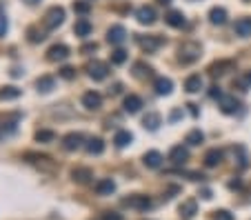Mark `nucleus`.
Instances as JSON below:
<instances>
[{
    "label": "nucleus",
    "instance_id": "9b49d317",
    "mask_svg": "<svg viewBox=\"0 0 251 220\" xmlns=\"http://www.w3.org/2000/svg\"><path fill=\"white\" fill-rule=\"evenodd\" d=\"M82 105L87 107L89 111H96V109H100V105H102V96L98 91H87V94L82 96Z\"/></svg>",
    "mask_w": 251,
    "mask_h": 220
},
{
    "label": "nucleus",
    "instance_id": "4468645a",
    "mask_svg": "<svg viewBox=\"0 0 251 220\" xmlns=\"http://www.w3.org/2000/svg\"><path fill=\"white\" fill-rule=\"evenodd\" d=\"M154 89H156V94H158V96H169L171 91H174V82H171L169 78L160 76V78H156Z\"/></svg>",
    "mask_w": 251,
    "mask_h": 220
},
{
    "label": "nucleus",
    "instance_id": "2eb2a0df",
    "mask_svg": "<svg viewBox=\"0 0 251 220\" xmlns=\"http://www.w3.org/2000/svg\"><path fill=\"white\" fill-rule=\"evenodd\" d=\"M160 124H162V116H160L158 111H149V114L142 118V127L149 129V131H156Z\"/></svg>",
    "mask_w": 251,
    "mask_h": 220
},
{
    "label": "nucleus",
    "instance_id": "c85d7f7f",
    "mask_svg": "<svg viewBox=\"0 0 251 220\" xmlns=\"http://www.w3.org/2000/svg\"><path fill=\"white\" fill-rule=\"evenodd\" d=\"M203 140H205V134H203V131H200V129H191V131L187 134V140H184V143L191 145V147H198Z\"/></svg>",
    "mask_w": 251,
    "mask_h": 220
},
{
    "label": "nucleus",
    "instance_id": "f704fd0d",
    "mask_svg": "<svg viewBox=\"0 0 251 220\" xmlns=\"http://www.w3.org/2000/svg\"><path fill=\"white\" fill-rule=\"evenodd\" d=\"M136 76H138V78H149L151 76V67H145V65H142V62H136Z\"/></svg>",
    "mask_w": 251,
    "mask_h": 220
},
{
    "label": "nucleus",
    "instance_id": "20e7f679",
    "mask_svg": "<svg viewBox=\"0 0 251 220\" xmlns=\"http://www.w3.org/2000/svg\"><path fill=\"white\" fill-rule=\"evenodd\" d=\"M87 72L93 80H105V78L109 76V65H107V62H100V60H93L87 65Z\"/></svg>",
    "mask_w": 251,
    "mask_h": 220
},
{
    "label": "nucleus",
    "instance_id": "f03ea898",
    "mask_svg": "<svg viewBox=\"0 0 251 220\" xmlns=\"http://www.w3.org/2000/svg\"><path fill=\"white\" fill-rule=\"evenodd\" d=\"M65 23V9L63 7H51V9L45 14V29H56Z\"/></svg>",
    "mask_w": 251,
    "mask_h": 220
},
{
    "label": "nucleus",
    "instance_id": "ddd939ff",
    "mask_svg": "<svg viewBox=\"0 0 251 220\" xmlns=\"http://www.w3.org/2000/svg\"><path fill=\"white\" fill-rule=\"evenodd\" d=\"M67 56H69V47H67V45H53V47H49V51H47V60H51V62L65 60Z\"/></svg>",
    "mask_w": 251,
    "mask_h": 220
},
{
    "label": "nucleus",
    "instance_id": "5701e85b",
    "mask_svg": "<svg viewBox=\"0 0 251 220\" xmlns=\"http://www.w3.org/2000/svg\"><path fill=\"white\" fill-rule=\"evenodd\" d=\"M203 87H205V82H203V78H200L198 73H193V76H189L187 80H184V89H187L189 94H198Z\"/></svg>",
    "mask_w": 251,
    "mask_h": 220
},
{
    "label": "nucleus",
    "instance_id": "f3484780",
    "mask_svg": "<svg viewBox=\"0 0 251 220\" xmlns=\"http://www.w3.org/2000/svg\"><path fill=\"white\" fill-rule=\"evenodd\" d=\"M125 111L127 114H138V111L142 109V98L140 96H136V94H129V96L125 98Z\"/></svg>",
    "mask_w": 251,
    "mask_h": 220
},
{
    "label": "nucleus",
    "instance_id": "a878e982",
    "mask_svg": "<svg viewBox=\"0 0 251 220\" xmlns=\"http://www.w3.org/2000/svg\"><path fill=\"white\" fill-rule=\"evenodd\" d=\"M71 178L76 182H89L93 178V173H91V169H87V167H78L71 171Z\"/></svg>",
    "mask_w": 251,
    "mask_h": 220
},
{
    "label": "nucleus",
    "instance_id": "423d86ee",
    "mask_svg": "<svg viewBox=\"0 0 251 220\" xmlns=\"http://www.w3.org/2000/svg\"><path fill=\"white\" fill-rule=\"evenodd\" d=\"M236 69V62L233 60H218V62H213L211 67H209V73H211L213 78H220V76H225L227 72H233Z\"/></svg>",
    "mask_w": 251,
    "mask_h": 220
},
{
    "label": "nucleus",
    "instance_id": "f257e3e1",
    "mask_svg": "<svg viewBox=\"0 0 251 220\" xmlns=\"http://www.w3.org/2000/svg\"><path fill=\"white\" fill-rule=\"evenodd\" d=\"M200 45L198 43H183L180 45V49H178V60L183 62V65H191V62H196L200 58Z\"/></svg>",
    "mask_w": 251,
    "mask_h": 220
},
{
    "label": "nucleus",
    "instance_id": "c9c22d12",
    "mask_svg": "<svg viewBox=\"0 0 251 220\" xmlns=\"http://www.w3.org/2000/svg\"><path fill=\"white\" fill-rule=\"evenodd\" d=\"M53 138H56V134H53V131H47V129L36 134V140H38V143H49V140H53Z\"/></svg>",
    "mask_w": 251,
    "mask_h": 220
},
{
    "label": "nucleus",
    "instance_id": "7ed1b4c3",
    "mask_svg": "<svg viewBox=\"0 0 251 220\" xmlns=\"http://www.w3.org/2000/svg\"><path fill=\"white\" fill-rule=\"evenodd\" d=\"M218 107H220L222 114L231 116V114H236V111L240 109V100H238L236 96H227V94H222V96L218 98Z\"/></svg>",
    "mask_w": 251,
    "mask_h": 220
},
{
    "label": "nucleus",
    "instance_id": "39448f33",
    "mask_svg": "<svg viewBox=\"0 0 251 220\" xmlns=\"http://www.w3.org/2000/svg\"><path fill=\"white\" fill-rule=\"evenodd\" d=\"M122 205L129 207V209H138V211H147L151 207V200L147 196H140V194H136V196H129L122 200Z\"/></svg>",
    "mask_w": 251,
    "mask_h": 220
},
{
    "label": "nucleus",
    "instance_id": "7c9ffc66",
    "mask_svg": "<svg viewBox=\"0 0 251 220\" xmlns=\"http://www.w3.org/2000/svg\"><path fill=\"white\" fill-rule=\"evenodd\" d=\"M53 78L51 76H43V78H38V82H36V87H38V91H43V94H49V91L53 89Z\"/></svg>",
    "mask_w": 251,
    "mask_h": 220
},
{
    "label": "nucleus",
    "instance_id": "bb28decb",
    "mask_svg": "<svg viewBox=\"0 0 251 220\" xmlns=\"http://www.w3.org/2000/svg\"><path fill=\"white\" fill-rule=\"evenodd\" d=\"M131 140H134V134L131 131H127V129H120L116 134V138H114V143H116V147H127V145H131Z\"/></svg>",
    "mask_w": 251,
    "mask_h": 220
},
{
    "label": "nucleus",
    "instance_id": "b1692460",
    "mask_svg": "<svg viewBox=\"0 0 251 220\" xmlns=\"http://www.w3.org/2000/svg\"><path fill=\"white\" fill-rule=\"evenodd\" d=\"M73 34L80 36V38H87V36L91 34V23H89L87 18L76 20V24H73Z\"/></svg>",
    "mask_w": 251,
    "mask_h": 220
},
{
    "label": "nucleus",
    "instance_id": "72a5a7b5",
    "mask_svg": "<svg viewBox=\"0 0 251 220\" xmlns=\"http://www.w3.org/2000/svg\"><path fill=\"white\" fill-rule=\"evenodd\" d=\"M27 36H29V43H43L45 40V34L43 31H38L36 27H31L29 31H27Z\"/></svg>",
    "mask_w": 251,
    "mask_h": 220
},
{
    "label": "nucleus",
    "instance_id": "a19ab883",
    "mask_svg": "<svg viewBox=\"0 0 251 220\" xmlns=\"http://www.w3.org/2000/svg\"><path fill=\"white\" fill-rule=\"evenodd\" d=\"M209 96H211V98H220V96H222V91H220V87H218V85L209 87Z\"/></svg>",
    "mask_w": 251,
    "mask_h": 220
},
{
    "label": "nucleus",
    "instance_id": "6e6552de",
    "mask_svg": "<svg viewBox=\"0 0 251 220\" xmlns=\"http://www.w3.org/2000/svg\"><path fill=\"white\" fill-rule=\"evenodd\" d=\"M107 40H109L111 45H122L127 40V29L122 27V24H114V27H109V31H107Z\"/></svg>",
    "mask_w": 251,
    "mask_h": 220
},
{
    "label": "nucleus",
    "instance_id": "f8f14e48",
    "mask_svg": "<svg viewBox=\"0 0 251 220\" xmlns=\"http://www.w3.org/2000/svg\"><path fill=\"white\" fill-rule=\"evenodd\" d=\"M82 134H78V131H71V134H67L63 138V147L67 149V151H76V149L82 147Z\"/></svg>",
    "mask_w": 251,
    "mask_h": 220
},
{
    "label": "nucleus",
    "instance_id": "c03bdc74",
    "mask_svg": "<svg viewBox=\"0 0 251 220\" xmlns=\"http://www.w3.org/2000/svg\"><path fill=\"white\" fill-rule=\"evenodd\" d=\"M203 198L205 200H209V198H211V192H209V189H203Z\"/></svg>",
    "mask_w": 251,
    "mask_h": 220
},
{
    "label": "nucleus",
    "instance_id": "79ce46f5",
    "mask_svg": "<svg viewBox=\"0 0 251 220\" xmlns=\"http://www.w3.org/2000/svg\"><path fill=\"white\" fill-rule=\"evenodd\" d=\"M96 49H98L96 43H89V45H85V47H82V53H91V51H96Z\"/></svg>",
    "mask_w": 251,
    "mask_h": 220
},
{
    "label": "nucleus",
    "instance_id": "412c9836",
    "mask_svg": "<svg viewBox=\"0 0 251 220\" xmlns=\"http://www.w3.org/2000/svg\"><path fill=\"white\" fill-rule=\"evenodd\" d=\"M164 23L169 24V27L180 29V27H184V24H187V20H184V14H183V11H169V14L164 16Z\"/></svg>",
    "mask_w": 251,
    "mask_h": 220
},
{
    "label": "nucleus",
    "instance_id": "2f4dec72",
    "mask_svg": "<svg viewBox=\"0 0 251 220\" xmlns=\"http://www.w3.org/2000/svg\"><path fill=\"white\" fill-rule=\"evenodd\" d=\"M127 58H129V53L125 49H116V51L111 53V62L114 65H122V62H127Z\"/></svg>",
    "mask_w": 251,
    "mask_h": 220
},
{
    "label": "nucleus",
    "instance_id": "0eeeda50",
    "mask_svg": "<svg viewBox=\"0 0 251 220\" xmlns=\"http://www.w3.org/2000/svg\"><path fill=\"white\" fill-rule=\"evenodd\" d=\"M136 40H138V45H140V47L145 49L147 53H154L156 49H158L160 45L164 43V40L160 38V36H138Z\"/></svg>",
    "mask_w": 251,
    "mask_h": 220
},
{
    "label": "nucleus",
    "instance_id": "de8ad7c7",
    "mask_svg": "<svg viewBox=\"0 0 251 220\" xmlns=\"http://www.w3.org/2000/svg\"><path fill=\"white\" fill-rule=\"evenodd\" d=\"M158 2H160V5H169L171 0H158Z\"/></svg>",
    "mask_w": 251,
    "mask_h": 220
},
{
    "label": "nucleus",
    "instance_id": "dca6fc26",
    "mask_svg": "<svg viewBox=\"0 0 251 220\" xmlns=\"http://www.w3.org/2000/svg\"><path fill=\"white\" fill-rule=\"evenodd\" d=\"M169 158H171V163H176V165H184L189 158V149L183 147V145H176L169 151Z\"/></svg>",
    "mask_w": 251,
    "mask_h": 220
},
{
    "label": "nucleus",
    "instance_id": "c756f323",
    "mask_svg": "<svg viewBox=\"0 0 251 220\" xmlns=\"http://www.w3.org/2000/svg\"><path fill=\"white\" fill-rule=\"evenodd\" d=\"M18 96H20L18 87H2L0 89V100H16Z\"/></svg>",
    "mask_w": 251,
    "mask_h": 220
},
{
    "label": "nucleus",
    "instance_id": "473e14b6",
    "mask_svg": "<svg viewBox=\"0 0 251 220\" xmlns=\"http://www.w3.org/2000/svg\"><path fill=\"white\" fill-rule=\"evenodd\" d=\"M89 9H91V5H89L87 0H78V2H73V11H76V14H89Z\"/></svg>",
    "mask_w": 251,
    "mask_h": 220
},
{
    "label": "nucleus",
    "instance_id": "4c0bfd02",
    "mask_svg": "<svg viewBox=\"0 0 251 220\" xmlns=\"http://www.w3.org/2000/svg\"><path fill=\"white\" fill-rule=\"evenodd\" d=\"M60 76H63L65 80H73V78H76V69L73 67H63L60 69Z\"/></svg>",
    "mask_w": 251,
    "mask_h": 220
},
{
    "label": "nucleus",
    "instance_id": "58836bf2",
    "mask_svg": "<svg viewBox=\"0 0 251 220\" xmlns=\"http://www.w3.org/2000/svg\"><path fill=\"white\" fill-rule=\"evenodd\" d=\"M7 31H9V20L5 16H0V36H5Z\"/></svg>",
    "mask_w": 251,
    "mask_h": 220
},
{
    "label": "nucleus",
    "instance_id": "37998d69",
    "mask_svg": "<svg viewBox=\"0 0 251 220\" xmlns=\"http://www.w3.org/2000/svg\"><path fill=\"white\" fill-rule=\"evenodd\" d=\"M189 111H191V116H198V109H196V105H187Z\"/></svg>",
    "mask_w": 251,
    "mask_h": 220
},
{
    "label": "nucleus",
    "instance_id": "6ab92c4d",
    "mask_svg": "<svg viewBox=\"0 0 251 220\" xmlns=\"http://www.w3.org/2000/svg\"><path fill=\"white\" fill-rule=\"evenodd\" d=\"M196 214H198V202L196 200H184L180 205V218L183 220H191Z\"/></svg>",
    "mask_w": 251,
    "mask_h": 220
},
{
    "label": "nucleus",
    "instance_id": "49530a36",
    "mask_svg": "<svg viewBox=\"0 0 251 220\" xmlns=\"http://www.w3.org/2000/svg\"><path fill=\"white\" fill-rule=\"evenodd\" d=\"M245 78H247V82H249V87H251V72H249V73H247V76H245Z\"/></svg>",
    "mask_w": 251,
    "mask_h": 220
},
{
    "label": "nucleus",
    "instance_id": "393cba45",
    "mask_svg": "<svg viewBox=\"0 0 251 220\" xmlns=\"http://www.w3.org/2000/svg\"><path fill=\"white\" fill-rule=\"evenodd\" d=\"M209 20H211V24H225L227 23V11L222 9V7H213L209 11Z\"/></svg>",
    "mask_w": 251,
    "mask_h": 220
},
{
    "label": "nucleus",
    "instance_id": "ea45409f",
    "mask_svg": "<svg viewBox=\"0 0 251 220\" xmlns=\"http://www.w3.org/2000/svg\"><path fill=\"white\" fill-rule=\"evenodd\" d=\"M102 220H122V216L116 214V211H107V214L102 216Z\"/></svg>",
    "mask_w": 251,
    "mask_h": 220
},
{
    "label": "nucleus",
    "instance_id": "aec40b11",
    "mask_svg": "<svg viewBox=\"0 0 251 220\" xmlns=\"http://www.w3.org/2000/svg\"><path fill=\"white\" fill-rule=\"evenodd\" d=\"M114 192H116V182L111 178H102L96 182V194H100V196H111Z\"/></svg>",
    "mask_w": 251,
    "mask_h": 220
},
{
    "label": "nucleus",
    "instance_id": "e433bc0d",
    "mask_svg": "<svg viewBox=\"0 0 251 220\" xmlns=\"http://www.w3.org/2000/svg\"><path fill=\"white\" fill-rule=\"evenodd\" d=\"M213 220H233V214L227 209H218L216 214H213Z\"/></svg>",
    "mask_w": 251,
    "mask_h": 220
},
{
    "label": "nucleus",
    "instance_id": "4be33fe9",
    "mask_svg": "<svg viewBox=\"0 0 251 220\" xmlns=\"http://www.w3.org/2000/svg\"><path fill=\"white\" fill-rule=\"evenodd\" d=\"M222 156H225V153L220 151V149H209L207 153H205V167H218V165L222 163Z\"/></svg>",
    "mask_w": 251,
    "mask_h": 220
},
{
    "label": "nucleus",
    "instance_id": "cd10ccee",
    "mask_svg": "<svg viewBox=\"0 0 251 220\" xmlns=\"http://www.w3.org/2000/svg\"><path fill=\"white\" fill-rule=\"evenodd\" d=\"M87 151L91 153V156H98V153L105 151V143H102V138H89L87 140Z\"/></svg>",
    "mask_w": 251,
    "mask_h": 220
},
{
    "label": "nucleus",
    "instance_id": "a211bd4d",
    "mask_svg": "<svg viewBox=\"0 0 251 220\" xmlns=\"http://www.w3.org/2000/svg\"><path fill=\"white\" fill-rule=\"evenodd\" d=\"M142 163H145L149 169H158L160 165H162V153L151 149V151H147L145 156H142Z\"/></svg>",
    "mask_w": 251,
    "mask_h": 220
},
{
    "label": "nucleus",
    "instance_id": "9d476101",
    "mask_svg": "<svg viewBox=\"0 0 251 220\" xmlns=\"http://www.w3.org/2000/svg\"><path fill=\"white\" fill-rule=\"evenodd\" d=\"M233 31H236V36H240V38H249L251 36V18L249 16L238 18L236 24H233Z\"/></svg>",
    "mask_w": 251,
    "mask_h": 220
},
{
    "label": "nucleus",
    "instance_id": "09e8293b",
    "mask_svg": "<svg viewBox=\"0 0 251 220\" xmlns=\"http://www.w3.org/2000/svg\"><path fill=\"white\" fill-rule=\"evenodd\" d=\"M245 2H251V0H245Z\"/></svg>",
    "mask_w": 251,
    "mask_h": 220
},
{
    "label": "nucleus",
    "instance_id": "1a4fd4ad",
    "mask_svg": "<svg viewBox=\"0 0 251 220\" xmlns=\"http://www.w3.org/2000/svg\"><path fill=\"white\" fill-rule=\"evenodd\" d=\"M136 18H138L140 24H154L156 23V9L149 5H142L140 9L136 11Z\"/></svg>",
    "mask_w": 251,
    "mask_h": 220
},
{
    "label": "nucleus",
    "instance_id": "a18cd8bd",
    "mask_svg": "<svg viewBox=\"0 0 251 220\" xmlns=\"http://www.w3.org/2000/svg\"><path fill=\"white\" fill-rule=\"evenodd\" d=\"M24 2H27V5H38L40 0H24Z\"/></svg>",
    "mask_w": 251,
    "mask_h": 220
}]
</instances>
